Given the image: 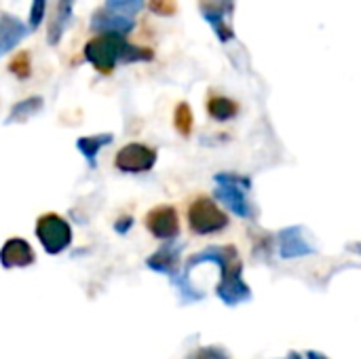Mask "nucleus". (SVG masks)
I'll use <instances>...</instances> for the list:
<instances>
[{"mask_svg": "<svg viewBox=\"0 0 361 359\" xmlns=\"http://www.w3.org/2000/svg\"><path fill=\"white\" fill-rule=\"evenodd\" d=\"M203 262H214L220 267L222 275H220V284L216 286V296L226 307H237L241 303L252 300V290L243 281V262H241L235 245H209V248L197 252L184 264L182 275L190 277V271Z\"/></svg>", "mask_w": 361, "mask_h": 359, "instance_id": "nucleus-1", "label": "nucleus"}, {"mask_svg": "<svg viewBox=\"0 0 361 359\" xmlns=\"http://www.w3.org/2000/svg\"><path fill=\"white\" fill-rule=\"evenodd\" d=\"M85 59L99 72L110 74L116 63H133V61H152V49L137 47L125 40L123 34H102L91 38L85 44Z\"/></svg>", "mask_w": 361, "mask_h": 359, "instance_id": "nucleus-2", "label": "nucleus"}, {"mask_svg": "<svg viewBox=\"0 0 361 359\" xmlns=\"http://www.w3.org/2000/svg\"><path fill=\"white\" fill-rule=\"evenodd\" d=\"M214 182L218 184L214 195L220 203H224L235 216H239L243 220L254 218V207L247 199V193L252 188V180L247 176L222 171V174L214 176Z\"/></svg>", "mask_w": 361, "mask_h": 359, "instance_id": "nucleus-3", "label": "nucleus"}, {"mask_svg": "<svg viewBox=\"0 0 361 359\" xmlns=\"http://www.w3.org/2000/svg\"><path fill=\"white\" fill-rule=\"evenodd\" d=\"M188 226L195 235H214L228 226V216L216 205L214 199L201 195L188 207Z\"/></svg>", "mask_w": 361, "mask_h": 359, "instance_id": "nucleus-4", "label": "nucleus"}, {"mask_svg": "<svg viewBox=\"0 0 361 359\" xmlns=\"http://www.w3.org/2000/svg\"><path fill=\"white\" fill-rule=\"evenodd\" d=\"M36 237L47 254L57 256L72 243V229L59 214H44L36 220Z\"/></svg>", "mask_w": 361, "mask_h": 359, "instance_id": "nucleus-5", "label": "nucleus"}, {"mask_svg": "<svg viewBox=\"0 0 361 359\" xmlns=\"http://www.w3.org/2000/svg\"><path fill=\"white\" fill-rule=\"evenodd\" d=\"M199 11L220 42H231L235 38V30L231 28V15L235 11L233 0H199Z\"/></svg>", "mask_w": 361, "mask_h": 359, "instance_id": "nucleus-6", "label": "nucleus"}, {"mask_svg": "<svg viewBox=\"0 0 361 359\" xmlns=\"http://www.w3.org/2000/svg\"><path fill=\"white\" fill-rule=\"evenodd\" d=\"M154 163L157 152L150 146L137 142L123 146L114 157V167L123 174H146L154 167Z\"/></svg>", "mask_w": 361, "mask_h": 359, "instance_id": "nucleus-7", "label": "nucleus"}, {"mask_svg": "<svg viewBox=\"0 0 361 359\" xmlns=\"http://www.w3.org/2000/svg\"><path fill=\"white\" fill-rule=\"evenodd\" d=\"M146 229L152 237L163 241H173L180 235V218L176 207L171 205H159L152 207L146 214Z\"/></svg>", "mask_w": 361, "mask_h": 359, "instance_id": "nucleus-8", "label": "nucleus"}, {"mask_svg": "<svg viewBox=\"0 0 361 359\" xmlns=\"http://www.w3.org/2000/svg\"><path fill=\"white\" fill-rule=\"evenodd\" d=\"M36 262V254L25 239L13 237L0 248V264L2 269H25Z\"/></svg>", "mask_w": 361, "mask_h": 359, "instance_id": "nucleus-9", "label": "nucleus"}, {"mask_svg": "<svg viewBox=\"0 0 361 359\" xmlns=\"http://www.w3.org/2000/svg\"><path fill=\"white\" fill-rule=\"evenodd\" d=\"M277 243H279V256L286 258V260L315 254V248L302 235V226H290V229L279 231Z\"/></svg>", "mask_w": 361, "mask_h": 359, "instance_id": "nucleus-10", "label": "nucleus"}, {"mask_svg": "<svg viewBox=\"0 0 361 359\" xmlns=\"http://www.w3.org/2000/svg\"><path fill=\"white\" fill-rule=\"evenodd\" d=\"M133 19L127 17V15H121V13H114L110 11L108 6L106 8H97L93 15H91V30L97 32V34H129L133 30Z\"/></svg>", "mask_w": 361, "mask_h": 359, "instance_id": "nucleus-11", "label": "nucleus"}, {"mask_svg": "<svg viewBox=\"0 0 361 359\" xmlns=\"http://www.w3.org/2000/svg\"><path fill=\"white\" fill-rule=\"evenodd\" d=\"M27 34H30V28L21 19H17L11 13L0 11V57L13 51Z\"/></svg>", "mask_w": 361, "mask_h": 359, "instance_id": "nucleus-12", "label": "nucleus"}, {"mask_svg": "<svg viewBox=\"0 0 361 359\" xmlns=\"http://www.w3.org/2000/svg\"><path fill=\"white\" fill-rule=\"evenodd\" d=\"M182 248L184 245H176V243H167L163 248H159L152 256H148L146 260V267L154 273H161V275H176L178 273V267H180V254H182Z\"/></svg>", "mask_w": 361, "mask_h": 359, "instance_id": "nucleus-13", "label": "nucleus"}, {"mask_svg": "<svg viewBox=\"0 0 361 359\" xmlns=\"http://www.w3.org/2000/svg\"><path fill=\"white\" fill-rule=\"evenodd\" d=\"M72 8H74V0H57V6L53 11V17L49 21V30H47V40L51 47H55L63 32L68 30L70 21H72Z\"/></svg>", "mask_w": 361, "mask_h": 359, "instance_id": "nucleus-14", "label": "nucleus"}, {"mask_svg": "<svg viewBox=\"0 0 361 359\" xmlns=\"http://www.w3.org/2000/svg\"><path fill=\"white\" fill-rule=\"evenodd\" d=\"M112 140H114V135H112V133L85 135V138H78L76 148H78V152L85 157V161L89 163V167H91V169H95V167H97V154H99V150H102L104 146L112 144Z\"/></svg>", "mask_w": 361, "mask_h": 359, "instance_id": "nucleus-15", "label": "nucleus"}, {"mask_svg": "<svg viewBox=\"0 0 361 359\" xmlns=\"http://www.w3.org/2000/svg\"><path fill=\"white\" fill-rule=\"evenodd\" d=\"M40 110H42V97H38V95L25 97V99L17 102V104L11 108V112H8V116H6L4 125L27 123V121H30L32 116H36Z\"/></svg>", "mask_w": 361, "mask_h": 359, "instance_id": "nucleus-16", "label": "nucleus"}, {"mask_svg": "<svg viewBox=\"0 0 361 359\" xmlns=\"http://www.w3.org/2000/svg\"><path fill=\"white\" fill-rule=\"evenodd\" d=\"M207 112L214 121L218 123H226L231 118H235L239 114V106L237 102L228 99V97H222V95H214L209 102H207Z\"/></svg>", "mask_w": 361, "mask_h": 359, "instance_id": "nucleus-17", "label": "nucleus"}, {"mask_svg": "<svg viewBox=\"0 0 361 359\" xmlns=\"http://www.w3.org/2000/svg\"><path fill=\"white\" fill-rule=\"evenodd\" d=\"M173 125H176V129H178L184 138L190 135V131H192V110H190V106H188L186 102H182V104L176 108Z\"/></svg>", "mask_w": 361, "mask_h": 359, "instance_id": "nucleus-18", "label": "nucleus"}, {"mask_svg": "<svg viewBox=\"0 0 361 359\" xmlns=\"http://www.w3.org/2000/svg\"><path fill=\"white\" fill-rule=\"evenodd\" d=\"M108 8L127 17H133L135 13H140L144 8V0H106Z\"/></svg>", "mask_w": 361, "mask_h": 359, "instance_id": "nucleus-19", "label": "nucleus"}, {"mask_svg": "<svg viewBox=\"0 0 361 359\" xmlns=\"http://www.w3.org/2000/svg\"><path fill=\"white\" fill-rule=\"evenodd\" d=\"M8 70L11 74H15L17 78H27L30 72H32V61H30V55L23 51V53H17L11 61H8Z\"/></svg>", "mask_w": 361, "mask_h": 359, "instance_id": "nucleus-20", "label": "nucleus"}, {"mask_svg": "<svg viewBox=\"0 0 361 359\" xmlns=\"http://www.w3.org/2000/svg\"><path fill=\"white\" fill-rule=\"evenodd\" d=\"M148 6L152 13L161 15V17H171L178 11V2L176 0H148Z\"/></svg>", "mask_w": 361, "mask_h": 359, "instance_id": "nucleus-21", "label": "nucleus"}, {"mask_svg": "<svg viewBox=\"0 0 361 359\" xmlns=\"http://www.w3.org/2000/svg\"><path fill=\"white\" fill-rule=\"evenodd\" d=\"M44 11H47V0H32V6H30V30L40 28V21L44 19Z\"/></svg>", "mask_w": 361, "mask_h": 359, "instance_id": "nucleus-22", "label": "nucleus"}, {"mask_svg": "<svg viewBox=\"0 0 361 359\" xmlns=\"http://www.w3.org/2000/svg\"><path fill=\"white\" fill-rule=\"evenodd\" d=\"M192 359H231L224 351H220L218 347H203L195 353Z\"/></svg>", "mask_w": 361, "mask_h": 359, "instance_id": "nucleus-23", "label": "nucleus"}, {"mask_svg": "<svg viewBox=\"0 0 361 359\" xmlns=\"http://www.w3.org/2000/svg\"><path fill=\"white\" fill-rule=\"evenodd\" d=\"M131 226H133V218H131V216H121V218L114 222V231H116L118 235H127V233L131 231Z\"/></svg>", "mask_w": 361, "mask_h": 359, "instance_id": "nucleus-24", "label": "nucleus"}, {"mask_svg": "<svg viewBox=\"0 0 361 359\" xmlns=\"http://www.w3.org/2000/svg\"><path fill=\"white\" fill-rule=\"evenodd\" d=\"M307 359H330V358H326L324 353H319V351H309L307 353Z\"/></svg>", "mask_w": 361, "mask_h": 359, "instance_id": "nucleus-25", "label": "nucleus"}, {"mask_svg": "<svg viewBox=\"0 0 361 359\" xmlns=\"http://www.w3.org/2000/svg\"><path fill=\"white\" fill-rule=\"evenodd\" d=\"M283 359H302V355H300V353H296V351H290V353H288Z\"/></svg>", "mask_w": 361, "mask_h": 359, "instance_id": "nucleus-26", "label": "nucleus"}]
</instances>
